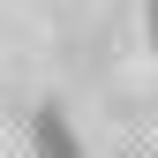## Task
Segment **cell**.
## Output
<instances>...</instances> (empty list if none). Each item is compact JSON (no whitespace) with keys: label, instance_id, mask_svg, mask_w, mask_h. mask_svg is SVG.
Listing matches in <instances>:
<instances>
[{"label":"cell","instance_id":"cell-2","mask_svg":"<svg viewBox=\"0 0 158 158\" xmlns=\"http://www.w3.org/2000/svg\"><path fill=\"white\" fill-rule=\"evenodd\" d=\"M143 38H151V53H158V0H143Z\"/></svg>","mask_w":158,"mask_h":158},{"label":"cell","instance_id":"cell-1","mask_svg":"<svg viewBox=\"0 0 158 158\" xmlns=\"http://www.w3.org/2000/svg\"><path fill=\"white\" fill-rule=\"evenodd\" d=\"M23 158H83V135L60 106H30L23 121Z\"/></svg>","mask_w":158,"mask_h":158}]
</instances>
